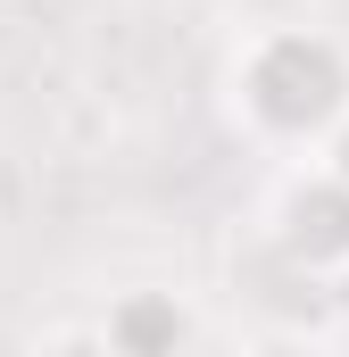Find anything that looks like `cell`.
I'll list each match as a JSON object with an SVG mask.
<instances>
[{"mask_svg":"<svg viewBox=\"0 0 349 357\" xmlns=\"http://www.w3.org/2000/svg\"><path fill=\"white\" fill-rule=\"evenodd\" d=\"M225 100L258 150H316L349 108V42L325 25H258L225 67Z\"/></svg>","mask_w":349,"mask_h":357,"instance_id":"1","label":"cell"},{"mask_svg":"<svg viewBox=\"0 0 349 357\" xmlns=\"http://www.w3.org/2000/svg\"><path fill=\"white\" fill-rule=\"evenodd\" d=\"M274 258L291 274H308V282H325L333 266H349V183L325 175L316 158L299 167V175H283L274 191Z\"/></svg>","mask_w":349,"mask_h":357,"instance_id":"2","label":"cell"},{"mask_svg":"<svg viewBox=\"0 0 349 357\" xmlns=\"http://www.w3.org/2000/svg\"><path fill=\"white\" fill-rule=\"evenodd\" d=\"M191 341H200V316L174 291H117L100 316V349L117 357H183Z\"/></svg>","mask_w":349,"mask_h":357,"instance_id":"3","label":"cell"},{"mask_svg":"<svg viewBox=\"0 0 349 357\" xmlns=\"http://www.w3.org/2000/svg\"><path fill=\"white\" fill-rule=\"evenodd\" d=\"M316 291H325V307H333V316H341V324H349V266H333V274H325V282H316Z\"/></svg>","mask_w":349,"mask_h":357,"instance_id":"5","label":"cell"},{"mask_svg":"<svg viewBox=\"0 0 349 357\" xmlns=\"http://www.w3.org/2000/svg\"><path fill=\"white\" fill-rule=\"evenodd\" d=\"M308 158H316L325 175H341V183H349V108H341V116H333V125H325V142H316Z\"/></svg>","mask_w":349,"mask_h":357,"instance_id":"4","label":"cell"}]
</instances>
